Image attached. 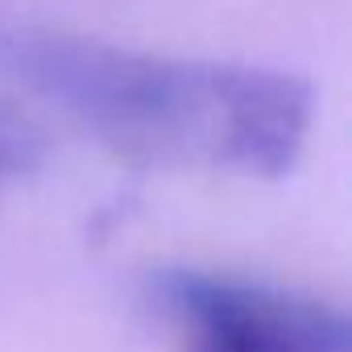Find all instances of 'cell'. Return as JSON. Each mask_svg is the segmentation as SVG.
<instances>
[{
  "label": "cell",
  "instance_id": "6da1fadb",
  "mask_svg": "<svg viewBox=\"0 0 352 352\" xmlns=\"http://www.w3.org/2000/svg\"><path fill=\"white\" fill-rule=\"evenodd\" d=\"M9 67L120 153L282 174L307 133V83L232 63H179L63 34H21Z\"/></svg>",
  "mask_w": 352,
  "mask_h": 352
},
{
  "label": "cell",
  "instance_id": "7a4b0ae2",
  "mask_svg": "<svg viewBox=\"0 0 352 352\" xmlns=\"http://www.w3.org/2000/svg\"><path fill=\"white\" fill-rule=\"evenodd\" d=\"M179 352H352L340 307L270 282L179 270L157 282Z\"/></svg>",
  "mask_w": 352,
  "mask_h": 352
}]
</instances>
